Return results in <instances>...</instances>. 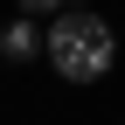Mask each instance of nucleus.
<instances>
[{
	"mask_svg": "<svg viewBox=\"0 0 125 125\" xmlns=\"http://www.w3.org/2000/svg\"><path fill=\"white\" fill-rule=\"evenodd\" d=\"M111 49H118L111 21L90 14V7H62L49 21V62H56L62 83H97V76L111 70Z\"/></svg>",
	"mask_w": 125,
	"mask_h": 125,
	"instance_id": "nucleus-1",
	"label": "nucleus"
},
{
	"mask_svg": "<svg viewBox=\"0 0 125 125\" xmlns=\"http://www.w3.org/2000/svg\"><path fill=\"white\" fill-rule=\"evenodd\" d=\"M0 56H7V62H35V56H49V28H35L28 14H14V21L0 28Z\"/></svg>",
	"mask_w": 125,
	"mask_h": 125,
	"instance_id": "nucleus-2",
	"label": "nucleus"
},
{
	"mask_svg": "<svg viewBox=\"0 0 125 125\" xmlns=\"http://www.w3.org/2000/svg\"><path fill=\"white\" fill-rule=\"evenodd\" d=\"M62 7H70V0H21V14H28V21H35V14H62Z\"/></svg>",
	"mask_w": 125,
	"mask_h": 125,
	"instance_id": "nucleus-3",
	"label": "nucleus"
}]
</instances>
